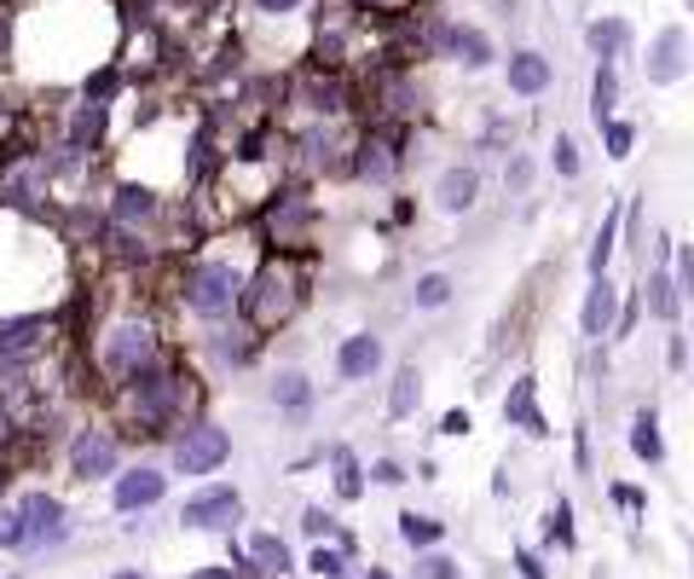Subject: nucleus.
I'll use <instances>...</instances> for the list:
<instances>
[{"instance_id":"13","label":"nucleus","mask_w":694,"mask_h":579,"mask_svg":"<svg viewBox=\"0 0 694 579\" xmlns=\"http://www.w3.org/2000/svg\"><path fill=\"white\" fill-rule=\"evenodd\" d=\"M163 493H168V476L163 470H128L117 481V510H128V516H133V510H151Z\"/></svg>"},{"instance_id":"39","label":"nucleus","mask_w":694,"mask_h":579,"mask_svg":"<svg viewBox=\"0 0 694 579\" xmlns=\"http://www.w3.org/2000/svg\"><path fill=\"white\" fill-rule=\"evenodd\" d=\"M301 527H307V533H330L335 522L324 516V510H307V516H301Z\"/></svg>"},{"instance_id":"34","label":"nucleus","mask_w":694,"mask_h":579,"mask_svg":"<svg viewBox=\"0 0 694 579\" xmlns=\"http://www.w3.org/2000/svg\"><path fill=\"white\" fill-rule=\"evenodd\" d=\"M335 463H342V481H335V487H342V499H360V470H353V463H348V452H335Z\"/></svg>"},{"instance_id":"17","label":"nucleus","mask_w":694,"mask_h":579,"mask_svg":"<svg viewBox=\"0 0 694 579\" xmlns=\"http://www.w3.org/2000/svg\"><path fill=\"white\" fill-rule=\"evenodd\" d=\"M585 41H591V53H596L602 64H614L625 47H631V24H625V18H602V24L585 30Z\"/></svg>"},{"instance_id":"4","label":"nucleus","mask_w":694,"mask_h":579,"mask_svg":"<svg viewBox=\"0 0 694 579\" xmlns=\"http://www.w3.org/2000/svg\"><path fill=\"white\" fill-rule=\"evenodd\" d=\"M289 307H296V273L289 266H266L255 278V296H250V319L261 330H273L278 319H289Z\"/></svg>"},{"instance_id":"15","label":"nucleus","mask_w":694,"mask_h":579,"mask_svg":"<svg viewBox=\"0 0 694 579\" xmlns=\"http://www.w3.org/2000/svg\"><path fill=\"white\" fill-rule=\"evenodd\" d=\"M544 87H550V58H544V53H515V58H509V94L539 99Z\"/></svg>"},{"instance_id":"3","label":"nucleus","mask_w":694,"mask_h":579,"mask_svg":"<svg viewBox=\"0 0 694 579\" xmlns=\"http://www.w3.org/2000/svg\"><path fill=\"white\" fill-rule=\"evenodd\" d=\"M227 458H232V435L220 429V423H191V429L174 440V470L180 476H214Z\"/></svg>"},{"instance_id":"20","label":"nucleus","mask_w":694,"mask_h":579,"mask_svg":"<svg viewBox=\"0 0 694 579\" xmlns=\"http://www.w3.org/2000/svg\"><path fill=\"white\" fill-rule=\"evenodd\" d=\"M273 400H278L284 412H307L312 406V383H307L301 371H278L273 376Z\"/></svg>"},{"instance_id":"33","label":"nucleus","mask_w":694,"mask_h":579,"mask_svg":"<svg viewBox=\"0 0 694 579\" xmlns=\"http://www.w3.org/2000/svg\"><path fill=\"white\" fill-rule=\"evenodd\" d=\"M550 151H555V168H562L568 181H573V174H579V145L568 140V133H555V145H550Z\"/></svg>"},{"instance_id":"22","label":"nucleus","mask_w":694,"mask_h":579,"mask_svg":"<svg viewBox=\"0 0 694 579\" xmlns=\"http://www.w3.org/2000/svg\"><path fill=\"white\" fill-rule=\"evenodd\" d=\"M41 330H47L41 319H7V325H0V353H7V360H12V353H30L41 342Z\"/></svg>"},{"instance_id":"40","label":"nucleus","mask_w":694,"mask_h":579,"mask_svg":"<svg viewBox=\"0 0 694 579\" xmlns=\"http://www.w3.org/2000/svg\"><path fill=\"white\" fill-rule=\"evenodd\" d=\"M445 435H469V412H445Z\"/></svg>"},{"instance_id":"18","label":"nucleus","mask_w":694,"mask_h":579,"mask_svg":"<svg viewBox=\"0 0 694 579\" xmlns=\"http://www.w3.org/2000/svg\"><path fill=\"white\" fill-rule=\"evenodd\" d=\"M614 105H619V76H614V64H596V81H591V117H596V128L614 122Z\"/></svg>"},{"instance_id":"19","label":"nucleus","mask_w":694,"mask_h":579,"mask_svg":"<svg viewBox=\"0 0 694 579\" xmlns=\"http://www.w3.org/2000/svg\"><path fill=\"white\" fill-rule=\"evenodd\" d=\"M631 452H637L642 463H660V458H665V440H660L654 412H637V423H631Z\"/></svg>"},{"instance_id":"28","label":"nucleus","mask_w":694,"mask_h":579,"mask_svg":"<svg viewBox=\"0 0 694 579\" xmlns=\"http://www.w3.org/2000/svg\"><path fill=\"white\" fill-rule=\"evenodd\" d=\"M608 255H614V215L602 220V232H596V243H591V278H602V266H608Z\"/></svg>"},{"instance_id":"31","label":"nucleus","mask_w":694,"mask_h":579,"mask_svg":"<svg viewBox=\"0 0 694 579\" xmlns=\"http://www.w3.org/2000/svg\"><path fill=\"white\" fill-rule=\"evenodd\" d=\"M365 181H388V174H394V157H388V145H365Z\"/></svg>"},{"instance_id":"2","label":"nucleus","mask_w":694,"mask_h":579,"mask_svg":"<svg viewBox=\"0 0 694 579\" xmlns=\"http://www.w3.org/2000/svg\"><path fill=\"white\" fill-rule=\"evenodd\" d=\"M104 371H117V376H140V371H151V360H156V330L145 325V319H122V325H110L104 330Z\"/></svg>"},{"instance_id":"6","label":"nucleus","mask_w":694,"mask_h":579,"mask_svg":"<svg viewBox=\"0 0 694 579\" xmlns=\"http://www.w3.org/2000/svg\"><path fill=\"white\" fill-rule=\"evenodd\" d=\"M18 516H24V545L47 550V545H64L70 539V522H64V504L53 493H30L18 504Z\"/></svg>"},{"instance_id":"1","label":"nucleus","mask_w":694,"mask_h":579,"mask_svg":"<svg viewBox=\"0 0 694 579\" xmlns=\"http://www.w3.org/2000/svg\"><path fill=\"white\" fill-rule=\"evenodd\" d=\"M243 302V273L232 261H197L186 278V307L197 319H227Z\"/></svg>"},{"instance_id":"45","label":"nucleus","mask_w":694,"mask_h":579,"mask_svg":"<svg viewBox=\"0 0 694 579\" xmlns=\"http://www.w3.org/2000/svg\"><path fill=\"white\" fill-rule=\"evenodd\" d=\"M117 579H140V573H133V568H122V573H117Z\"/></svg>"},{"instance_id":"29","label":"nucleus","mask_w":694,"mask_h":579,"mask_svg":"<svg viewBox=\"0 0 694 579\" xmlns=\"http://www.w3.org/2000/svg\"><path fill=\"white\" fill-rule=\"evenodd\" d=\"M602 133H608V157H631V140H637L631 122H602Z\"/></svg>"},{"instance_id":"12","label":"nucleus","mask_w":694,"mask_h":579,"mask_svg":"<svg viewBox=\"0 0 694 579\" xmlns=\"http://www.w3.org/2000/svg\"><path fill=\"white\" fill-rule=\"evenodd\" d=\"M614 307H619V290L608 284V273L591 278V290H585V314H579V330H585L591 342H602V337L614 330Z\"/></svg>"},{"instance_id":"21","label":"nucleus","mask_w":694,"mask_h":579,"mask_svg":"<svg viewBox=\"0 0 694 579\" xmlns=\"http://www.w3.org/2000/svg\"><path fill=\"white\" fill-rule=\"evenodd\" d=\"M678 307H683V296H678V278H671V273H654V278H648V314H654V319H678Z\"/></svg>"},{"instance_id":"25","label":"nucleus","mask_w":694,"mask_h":579,"mask_svg":"<svg viewBox=\"0 0 694 579\" xmlns=\"http://www.w3.org/2000/svg\"><path fill=\"white\" fill-rule=\"evenodd\" d=\"M156 215V197L145 186H117V220H151Z\"/></svg>"},{"instance_id":"14","label":"nucleus","mask_w":694,"mask_h":579,"mask_svg":"<svg viewBox=\"0 0 694 579\" xmlns=\"http://www.w3.org/2000/svg\"><path fill=\"white\" fill-rule=\"evenodd\" d=\"M434 197H440L445 215H469V209H475V197H481V174L475 168H445Z\"/></svg>"},{"instance_id":"32","label":"nucleus","mask_w":694,"mask_h":579,"mask_svg":"<svg viewBox=\"0 0 694 579\" xmlns=\"http://www.w3.org/2000/svg\"><path fill=\"white\" fill-rule=\"evenodd\" d=\"M312 110H324V117H335V110H342V87H335V81H312Z\"/></svg>"},{"instance_id":"10","label":"nucleus","mask_w":694,"mask_h":579,"mask_svg":"<svg viewBox=\"0 0 694 579\" xmlns=\"http://www.w3.org/2000/svg\"><path fill=\"white\" fill-rule=\"evenodd\" d=\"M335 371H342V383H371V376L383 371V337H371V330L348 337L335 348Z\"/></svg>"},{"instance_id":"11","label":"nucleus","mask_w":694,"mask_h":579,"mask_svg":"<svg viewBox=\"0 0 694 579\" xmlns=\"http://www.w3.org/2000/svg\"><path fill=\"white\" fill-rule=\"evenodd\" d=\"M110 470H117V440H110L104 429H87L76 447H70V476L99 481V476H110Z\"/></svg>"},{"instance_id":"26","label":"nucleus","mask_w":694,"mask_h":579,"mask_svg":"<svg viewBox=\"0 0 694 579\" xmlns=\"http://www.w3.org/2000/svg\"><path fill=\"white\" fill-rule=\"evenodd\" d=\"M440 522L434 516H417V510H406V516H399V539H406V545H434L440 539Z\"/></svg>"},{"instance_id":"8","label":"nucleus","mask_w":694,"mask_h":579,"mask_svg":"<svg viewBox=\"0 0 694 579\" xmlns=\"http://www.w3.org/2000/svg\"><path fill=\"white\" fill-rule=\"evenodd\" d=\"M434 47L445 53V58H458L463 70H486L492 58V41H486V30H475V24H434Z\"/></svg>"},{"instance_id":"5","label":"nucleus","mask_w":694,"mask_h":579,"mask_svg":"<svg viewBox=\"0 0 694 579\" xmlns=\"http://www.w3.org/2000/svg\"><path fill=\"white\" fill-rule=\"evenodd\" d=\"M128 383H133V406L151 423H163L186 406V383L174 371H140V376H128Z\"/></svg>"},{"instance_id":"46","label":"nucleus","mask_w":694,"mask_h":579,"mask_svg":"<svg viewBox=\"0 0 694 579\" xmlns=\"http://www.w3.org/2000/svg\"><path fill=\"white\" fill-rule=\"evenodd\" d=\"M360 7H376V0H360Z\"/></svg>"},{"instance_id":"38","label":"nucleus","mask_w":694,"mask_h":579,"mask_svg":"<svg viewBox=\"0 0 694 579\" xmlns=\"http://www.w3.org/2000/svg\"><path fill=\"white\" fill-rule=\"evenodd\" d=\"M301 0H255V12H266V18H284V12H296Z\"/></svg>"},{"instance_id":"24","label":"nucleus","mask_w":694,"mask_h":579,"mask_svg":"<svg viewBox=\"0 0 694 579\" xmlns=\"http://www.w3.org/2000/svg\"><path fill=\"white\" fill-rule=\"evenodd\" d=\"M452 278H445V273H422L417 278V290H411V307H422V314H434V307H445V302H452Z\"/></svg>"},{"instance_id":"41","label":"nucleus","mask_w":694,"mask_h":579,"mask_svg":"<svg viewBox=\"0 0 694 579\" xmlns=\"http://www.w3.org/2000/svg\"><path fill=\"white\" fill-rule=\"evenodd\" d=\"M665 360H671V371H683V360H689V353H683V337H671V348H665Z\"/></svg>"},{"instance_id":"27","label":"nucleus","mask_w":694,"mask_h":579,"mask_svg":"<svg viewBox=\"0 0 694 579\" xmlns=\"http://www.w3.org/2000/svg\"><path fill=\"white\" fill-rule=\"evenodd\" d=\"M255 562H261L266 573H284V568H289V550H284V539H273V533H261V539H255Z\"/></svg>"},{"instance_id":"16","label":"nucleus","mask_w":694,"mask_h":579,"mask_svg":"<svg viewBox=\"0 0 694 579\" xmlns=\"http://www.w3.org/2000/svg\"><path fill=\"white\" fill-rule=\"evenodd\" d=\"M539 383H532V376H515V389H509V400H504V417L509 423H521L527 435H544V417H539Z\"/></svg>"},{"instance_id":"44","label":"nucleus","mask_w":694,"mask_h":579,"mask_svg":"<svg viewBox=\"0 0 694 579\" xmlns=\"http://www.w3.org/2000/svg\"><path fill=\"white\" fill-rule=\"evenodd\" d=\"M0 440H7V412H0Z\"/></svg>"},{"instance_id":"9","label":"nucleus","mask_w":694,"mask_h":579,"mask_svg":"<svg viewBox=\"0 0 694 579\" xmlns=\"http://www.w3.org/2000/svg\"><path fill=\"white\" fill-rule=\"evenodd\" d=\"M689 76V35L671 24L654 35V47H648V81L654 87H671V81H683Z\"/></svg>"},{"instance_id":"23","label":"nucleus","mask_w":694,"mask_h":579,"mask_svg":"<svg viewBox=\"0 0 694 579\" xmlns=\"http://www.w3.org/2000/svg\"><path fill=\"white\" fill-rule=\"evenodd\" d=\"M417 400H422V376H417V365H406L394 376V394H388V417H411L417 412Z\"/></svg>"},{"instance_id":"30","label":"nucleus","mask_w":694,"mask_h":579,"mask_svg":"<svg viewBox=\"0 0 694 579\" xmlns=\"http://www.w3.org/2000/svg\"><path fill=\"white\" fill-rule=\"evenodd\" d=\"M0 550H24V516L0 510Z\"/></svg>"},{"instance_id":"7","label":"nucleus","mask_w":694,"mask_h":579,"mask_svg":"<svg viewBox=\"0 0 694 579\" xmlns=\"http://www.w3.org/2000/svg\"><path fill=\"white\" fill-rule=\"evenodd\" d=\"M238 516H243V499L232 493V487H209V493L186 499V510H180V522H186V527H203V533L238 527Z\"/></svg>"},{"instance_id":"36","label":"nucleus","mask_w":694,"mask_h":579,"mask_svg":"<svg viewBox=\"0 0 694 579\" xmlns=\"http://www.w3.org/2000/svg\"><path fill=\"white\" fill-rule=\"evenodd\" d=\"M422 579H463V573H458V562H445V556H429V562H422Z\"/></svg>"},{"instance_id":"42","label":"nucleus","mask_w":694,"mask_h":579,"mask_svg":"<svg viewBox=\"0 0 694 579\" xmlns=\"http://www.w3.org/2000/svg\"><path fill=\"white\" fill-rule=\"evenodd\" d=\"M515 562H521V573H527V579H544V568H539V556H527V550H521V556H515Z\"/></svg>"},{"instance_id":"35","label":"nucleus","mask_w":694,"mask_h":579,"mask_svg":"<svg viewBox=\"0 0 694 579\" xmlns=\"http://www.w3.org/2000/svg\"><path fill=\"white\" fill-rule=\"evenodd\" d=\"M312 573H319V579H335V573H342V556H335V550H312V562H307Z\"/></svg>"},{"instance_id":"43","label":"nucleus","mask_w":694,"mask_h":579,"mask_svg":"<svg viewBox=\"0 0 694 579\" xmlns=\"http://www.w3.org/2000/svg\"><path fill=\"white\" fill-rule=\"evenodd\" d=\"M191 579H232V568H203V573H191Z\"/></svg>"},{"instance_id":"37","label":"nucleus","mask_w":694,"mask_h":579,"mask_svg":"<svg viewBox=\"0 0 694 579\" xmlns=\"http://www.w3.org/2000/svg\"><path fill=\"white\" fill-rule=\"evenodd\" d=\"M376 481H383V487H399V481H406V470H399V463L394 458H383V463H376V470H371Z\"/></svg>"}]
</instances>
